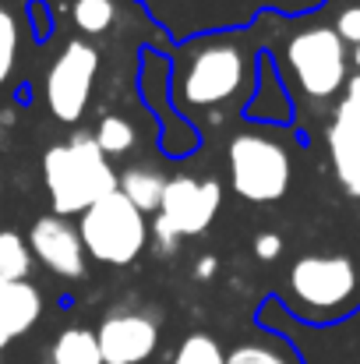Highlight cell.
<instances>
[{
    "mask_svg": "<svg viewBox=\"0 0 360 364\" xmlns=\"http://www.w3.org/2000/svg\"><path fill=\"white\" fill-rule=\"evenodd\" d=\"M43 184L57 216H82L103 195L117 191L120 177L110 166V156L99 149L96 134L78 131L60 145H50L43 156Z\"/></svg>",
    "mask_w": 360,
    "mask_h": 364,
    "instance_id": "1",
    "label": "cell"
},
{
    "mask_svg": "<svg viewBox=\"0 0 360 364\" xmlns=\"http://www.w3.org/2000/svg\"><path fill=\"white\" fill-rule=\"evenodd\" d=\"M78 234L89 258L103 265H131L148 244V223L145 213L117 188L82 213Z\"/></svg>",
    "mask_w": 360,
    "mask_h": 364,
    "instance_id": "2",
    "label": "cell"
},
{
    "mask_svg": "<svg viewBox=\"0 0 360 364\" xmlns=\"http://www.w3.org/2000/svg\"><path fill=\"white\" fill-rule=\"evenodd\" d=\"M227 163H230V184L244 202H279L290 191V177H293V163L283 141L258 134V131H244L230 141L227 149Z\"/></svg>",
    "mask_w": 360,
    "mask_h": 364,
    "instance_id": "3",
    "label": "cell"
},
{
    "mask_svg": "<svg viewBox=\"0 0 360 364\" xmlns=\"http://www.w3.org/2000/svg\"><path fill=\"white\" fill-rule=\"evenodd\" d=\"M286 64L297 78V85L315 96V100H329L332 92H339L347 85V64H350V53H347V43L339 39L336 28H325V25H315V28H304L290 39L286 46Z\"/></svg>",
    "mask_w": 360,
    "mask_h": 364,
    "instance_id": "4",
    "label": "cell"
},
{
    "mask_svg": "<svg viewBox=\"0 0 360 364\" xmlns=\"http://www.w3.org/2000/svg\"><path fill=\"white\" fill-rule=\"evenodd\" d=\"M290 294L315 315H339L357 294V265L347 255H304L290 269Z\"/></svg>",
    "mask_w": 360,
    "mask_h": 364,
    "instance_id": "5",
    "label": "cell"
},
{
    "mask_svg": "<svg viewBox=\"0 0 360 364\" xmlns=\"http://www.w3.org/2000/svg\"><path fill=\"white\" fill-rule=\"evenodd\" d=\"M99 75V50L85 39H71L46 71L43 96L50 114L60 124H78L89 110L92 85Z\"/></svg>",
    "mask_w": 360,
    "mask_h": 364,
    "instance_id": "6",
    "label": "cell"
},
{
    "mask_svg": "<svg viewBox=\"0 0 360 364\" xmlns=\"http://www.w3.org/2000/svg\"><path fill=\"white\" fill-rule=\"evenodd\" d=\"M244 85V53L234 43H205L180 71V100L187 107H219Z\"/></svg>",
    "mask_w": 360,
    "mask_h": 364,
    "instance_id": "7",
    "label": "cell"
},
{
    "mask_svg": "<svg viewBox=\"0 0 360 364\" xmlns=\"http://www.w3.org/2000/svg\"><path fill=\"white\" fill-rule=\"evenodd\" d=\"M223 205V188L219 181H198V177H170L163 191L159 216L173 223L180 237H198L212 227Z\"/></svg>",
    "mask_w": 360,
    "mask_h": 364,
    "instance_id": "8",
    "label": "cell"
},
{
    "mask_svg": "<svg viewBox=\"0 0 360 364\" xmlns=\"http://www.w3.org/2000/svg\"><path fill=\"white\" fill-rule=\"evenodd\" d=\"M28 247L39 265H46L60 279H82L89 265V251L82 244L78 227L67 223V216H39L28 230Z\"/></svg>",
    "mask_w": 360,
    "mask_h": 364,
    "instance_id": "9",
    "label": "cell"
},
{
    "mask_svg": "<svg viewBox=\"0 0 360 364\" xmlns=\"http://www.w3.org/2000/svg\"><path fill=\"white\" fill-rule=\"evenodd\" d=\"M103 364H145L159 347V322L141 311H114L96 329Z\"/></svg>",
    "mask_w": 360,
    "mask_h": 364,
    "instance_id": "10",
    "label": "cell"
},
{
    "mask_svg": "<svg viewBox=\"0 0 360 364\" xmlns=\"http://www.w3.org/2000/svg\"><path fill=\"white\" fill-rule=\"evenodd\" d=\"M325 141H329V156H332L343 191L350 198H360V114L354 107H347V103L336 107V117L325 131Z\"/></svg>",
    "mask_w": 360,
    "mask_h": 364,
    "instance_id": "11",
    "label": "cell"
},
{
    "mask_svg": "<svg viewBox=\"0 0 360 364\" xmlns=\"http://www.w3.org/2000/svg\"><path fill=\"white\" fill-rule=\"evenodd\" d=\"M43 318V294L28 279L0 283V350L36 329Z\"/></svg>",
    "mask_w": 360,
    "mask_h": 364,
    "instance_id": "12",
    "label": "cell"
},
{
    "mask_svg": "<svg viewBox=\"0 0 360 364\" xmlns=\"http://www.w3.org/2000/svg\"><path fill=\"white\" fill-rule=\"evenodd\" d=\"M46 364H103V350H99L96 329L67 326L64 333H57V340L50 343Z\"/></svg>",
    "mask_w": 360,
    "mask_h": 364,
    "instance_id": "13",
    "label": "cell"
},
{
    "mask_svg": "<svg viewBox=\"0 0 360 364\" xmlns=\"http://www.w3.org/2000/svg\"><path fill=\"white\" fill-rule=\"evenodd\" d=\"M120 191L127 195V202H134L141 213H159L163 205V191H166V177L152 166H131L120 173Z\"/></svg>",
    "mask_w": 360,
    "mask_h": 364,
    "instance_id": "14",
    "label": "cell"
},
{
    "mask_svg": "<svg viewBox=\"0 0 360 364\" xmlns=\"http://www.w3.org/2000/svg\"><path fill=\"white\" fill-rule=\"evenodd\" d=\"M32 265L36 258H32L28 237H21L18 230H0V283L28 279Z\"/></svg>",
    "mask_w": 360,
    "mask_h": 364,
    "instance_id": "15",
    "label": "cell"
},
{
    "mask_svg": "<svg viewBox=\"0 0 360 364\" xmlns=\"http://www.w3.org/2000/svg\"><path fill=\"white\" fill-rule=\"evenodd\" d=\"M71 21L85 36H103L117 21V0H75L71 4Z\"/></svg>",
    "mask_w": 360,
    "mask_h": 364,
    "instance_id": "16",
    "label": "cell"
},
{
    "mask_svg": "<svg viewBox=\"0 0 360 364\" xmlns=\"http://www.w3.org/2000/svg\"><path fill=\"white\" fill-rule=\"evenodd\" d=\"M18 50H21V28L14 11L0 0V85H7V78L18 68Z\"/></svg>",
    "mask_w": 360,
    "mask_h": 364,
    "instance_id": "17",
    "label": "cell"
},
{
    "mask_svg": "<svg viewBox=\"0 0 360 364\" xmlns=\"http://www.w3.org/2000/svg\"><path fill=\"white\" fill-rule=\"evenodd\" d=\"M170 364H227V354L209 333H191L180 340Z\"/></svg>",
    "mask_w": 360,
    "mask_h": 364,
    "instance_id": "18",
    "label": "cell"
},
{
    "mask_svg": "<svg viewBox=\"0 0 360 364\" xmlns=\"http://www.w3.org/2000/svg\"><path fill=\"white\" fill-rule=\"evenodd\" d=\"M92 134H96V141H99V149L107 156H124L134 145V127H131V121H124L117 114H107L103 121L96 124Z\"/></svg>",
    "mask_w": 360,
    "mask_h": 364,
    "instance_id": "19",
    "label": "cell"
},
{
    "mask_svg": "<svg viewBox=\"0 0 360 364\" xmlns=\"http://www.w3.org/2000/svg\"><path fill=\"white\" fill-rule=\"evenodd\" d=\"M227 364H297L293 354H286L276 343H240L227 354Z\"/></svg>",
    "mask_w": 360,
    "mask_h": 364,
    "instance_id": "20",
    "label": "cell"
},
{
    "mask_svg": "<svg viewBox=\"0 0 360 364\" xmlns=\"http://www.w3.org/2000/svg\"><path fill=\"white\" fill-rule=\"evenodd\" d=\"M148 234L156 237V247H159V255H173V251L180 247V241H184V237H180V234L173 230V223H166V220H163L159 213H156V223H152V230H148Z\"/></svg>",
    "mask_w": 360,
    "mask_h": 364,
    "instance_id": "21",
    "label": "cell"
},
{
    "mask_svg": "<svg viewBox=\"0 0 360 364\" xmlns=\"http://www.w3.org/2000/svg\"><path fill=\"white\" fill-rule=\"evenodd\" d=\"M336 32H339V39H343V43L357 46V43H360V4H357V7H347V11L339 14Z\"/></svg>",
    "mask_w": 360,
    "mask_h": 364,
    "instance_id": "22",
    "label": "cell"
},
{
    "mask_svg": "<svg viewBox=\"0 0 360 364\" xmlns=\"http://www.w3.org/2000/svg\"><path fill=\"white\" fill-rule=\"evenodd\" d=\"M254 255H258L261 262H276V258L283 255V237H279V234H258V237H254Z\"/></svg>",
    "mask_w": 360,
    "mask_h": 364,
    "instance_id": "23",
    "label": "cell"
},
{
    "mask_svg": "<svg viewBox=\"0 0 360 364\" xmlns=\"http://www.w3.org/2000/svg\"><path fill=\"white\" fill-rule=\"evenodd\" d=\"M216 272H219V258H216V255H202V258L195 262V276H198V279H212Z\"/></svg>",
    "mask_w": 360,
    "mask_h": 364,
    "instance_id": "24",
    "label": "cell"
},
{
    "mask_svg": "<svg viewBox=\"0 0 360 364\" xmlns=\"http://www.w3.org/2000/svg\"><path fill=\"white\" fill-rule=\"evenodd\" d=\"M343 89H347L343 103H347V107H354V110L360 114V71L354 75V78H347V85H343Z\"/></svg>",
    "mask_w": 360,
    "mask_h": 364,
    "instance_id": "25",
    "label": "cell"
},
{
    "mask_svg": "<svg viewBox=\"0 0 360 364\" xmlns=\"http://www.w3.org/2000/svg\"><path fill=\"white\" fill-rule=\"evenodd\" d=\"M0 124L11 127V124H14V110H0Z\"/></svg>",
    "mask_w": 360,
    "mask_h": 364,
    "instance_id": "26",
    "label": "cell"
},
{
    "mask_svg": "<svg viewBox=\"0 0 360 364\" xmlns=\"http://www.w3.org/2000/svg\"><path fill=\"white\" fill-rule=\"evenodd\" d=\"M350 60L357 64V71H360V43H357V46H354V53H350Z\"/></svg>",
    "mask_w": 360,
    "mask_h": 364,
    "instance_id": "27",
    "label": "cell"
}]
</instances>
